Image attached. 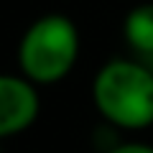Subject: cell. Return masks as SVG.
Instances as JSON below:
<instances>
[{"mask_svg": "<svg viewBox=\"0 0 153 153\" xmlns=\"http://www.w3.org/2000/svg\"><path fill=\"white\" fill-rule=\"evenodd\" d=\"M123 38L138 56H153V3H140L125 13Z\"/></svg>", "mask_w": 153, "mask_h": 153, "instance_id": "4", "label": "cell"}, {"mask_svg": "<svg viewBox=\"0 0 153 153\" xmlns=\"http://www.w3.org/2000/svg\"><path fill=\"white\" fill-rule=\"evenodd\" d=\"M0 143H3V140H0Z\"/></svg>", "mask_w": 153, "mask_h": 153, "instance_id": "6", "label": "cell"}, {"mask_svg": "<svg viewBox=\"0 0 153 153\" xmlns=\"http://www.w3.org/2000/svg\"><path fill=\"white\" fill-rule=\"evenodd\" d=\"M41 112L38 87L18 74H0V140L26 133Z\"/></svg>", "mask_w": 153, "mask_h": 153, "instance_id": "3", "label": "cell"}, {"mask_svg": "<svg viewBox=\"0 0 153 153\" xmlns=\"http://www.w3.org/2000/svg\"><path fill=\"white\" fill-rule=\"evenodd\" d=\"M107 153H153L151 143H140V140H130V143H117L112 146Z\"/></svg>", "mask_w": 153, "mask_h": 153, "instance_id": "5", "label": "cell"}, {"mask_svg": "<svg viewBox=\"0 0 153 153\" xmlns=\"http://www.w3.org/2000/svg\"><path fill=\"white\" fill-rule=\"evenodd\" d=\"M92 102L107 125L146 130L153 125V66L138 59H112L92 79Z\"/></svg>", "mask_w": 153, "mask_h": 153, "instance_id": "1", "label": "cell"}, {"mask_svg": "<svg viewBox=\"0 0 153 153\" xmlns=\"http://www.w3.org/2000/svg\"><path fill=\"white\" fill-rule=\"evenodd\" d=\"M79 28L64 13H44L18 41V71L36 87L64 82L79 61Z\"/></svg>", "mask_w": 153, "mask_h": 153, "instance_id": "2", "label": "cell"}]
</instances>
